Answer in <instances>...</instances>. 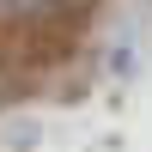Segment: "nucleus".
Here are the masks:
<instances>
[{
  "instance_id": "nucleus-1",
  "label": "nucleus",
  "mask_w": 152,
  "mask_h": 152,
  "mask_svg": "<svg viewBox=\"0 0 152 152\" xmlns=\"http://www.w3.org/2000/svg\"><path fill=\"white\" fill-rule=\"evenodd\" d=\"M43 6H55V0H12V12H43Z\"/></svg>"
},
{
  "instance_id": "nucleus-2",
  "label": "nucleus",
  "mask_w": 152,
  "mask_h": 152,
  "mask_svg": "<svg viewBox=\"0 0 152 152\" xmlns=\"http://www.w3.org/2000/svg\"><path fill=\"white\" fill-rule=\"evenodd\" d=\"M0 6H12V0H0Z\"/></svg>"
}]
</instances>
